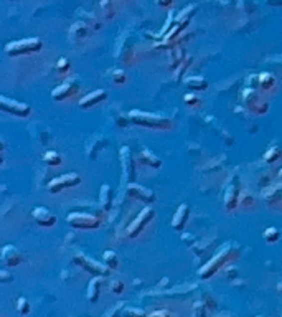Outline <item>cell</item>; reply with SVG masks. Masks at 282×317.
<instances>
[{
  "mask_svg": "<svg viewBox=\"0 0 282 317\" xmlns=\"http://www.w3.org/2000/svg\"><path fill=\"white\" fill-rule=\"evenodd\" d=\"M129 121L132 124H137L140 127L145 129H154V131H169V129L173 127L172 119L160 114H154V112H144V111H137L132 109L127 114Z\"/></svg>",
  "mask_w": 282,
  "mask_h": 317,
  "instance_id": "obj_1",
  "label": "cell"
},
{
  "mask_svg": "<svg viewBox=\"0 0 282 317\" xmlns=\"http://www.w3.org/2000/svg\"><path fill=\"white\" fill-rule=\"evenodd\" d=\"M238 256H240V251L235 248V245L223 246V248H221L218 253L211 258L207 265H203L202 268H200V278L208 279L211 276H215L216 273L221 270V268H223L225 265H228V263L233 261Z\"/></svg>",
  "mask_w": 282,
  "mask_h": 317,
  "instance_id": "obj_2",
  "label": "cell"
},
{
  "mask_svg": "<svg viewBox=\"0 0 282 317\" xmlns=\"http://www.w3.org/2000/svg\"><path fill=\"white\" fill-rule=\"evenodd\" d=\"M43 41L36 36L31 38H23V40H15L5 45V53L8 56H25V55H33V53L41 51Z\"/></svg>",
  "mask_w": 282,
  "mask_h": 317,
  "instance_id": "obj_3",
  "label": "cell"
},
{
  "mask_svg": "<svg viewBox=\"0 0 282 317\" xmlns=\"http://www.w3.org/2000/svg\"><path fill=\"white\" fill-rule=\"evenodd\" d=\"M73 263H74L76 266H79L83 271L89 273L91 276H102V278H106V276H109V273H111V270L106 265H101L99 261L91 260V258H88V256L83 255V253H76L73 256Z\"/></svg>",
  "mask_w": 282,
  "mask_h": 317,
  "instance_id": "obj_4",
  "label": "cell"
},
{
  "mask_svg": "<svg viewBox=\"0 0 282 317\" xmlns=\"http://www.w3.org/2000/svg\"><path fill=\"white\" fill-rule=\"evenodd\" d=\"M66 222L69 227L79 228V230H96L101 227V218L94 217L89 213H81V212H73L66 217Z\"/></svg>",
  "mask_w": 282,
  "mask_h": 317,
  "instance_id": "obj_5",
  "label": "cell"
},
{
  "mask_svg": "<svg viewBox=\"0 0 282 317\" xmlns=\"http://www.w3.org/2000/svg\"><path fill=\"white\" fill-rule=\"evenodd\" d=\"M154 217H155V212L152 210L150 205H145L142 210L139 212L137 217L134 218V222L129 225V228H127V236H129V238H132V240L137 238V236L145 230V227H147L152 220H154Z\"/></svg>",
  "mask_w": 282,
  "mask_h": 317,
  "instance_id": "obj_6",
  "label": "cell"
},
{
  "mask_svg": "<svg viewBox=\"0 0 282 317\" xmlns=\"http://www.w3.org/2000/svg\"><path fill=\"white\" fill-rule=\"evenodd\" d=\"M240 197H241L240 177L231 175L225 189V208L228 212H235L240 207Z\"/></svg>",
  "mask_w": 282,
  "mask_h": 317,
  "instance_id": "obj_7",
  "label": "cell"
},
{
  "mask_svg": "<svg viewBox=\"0 0 282 317\" xmlns=\"http://www.w3.org/2000/svg\"><path fill=\"white\" fill-rule=\"evenodd\" d=\"M81 184V177L78 174H64L55 177L53 180L48 182L46 189L50 193H59L64 189H73V187H78Z\"/></svg>",
  "mask_w": 282,
  "mask_h": 317,
  "instance_id": "obj_8",
  "label": "cell"
},
{
  "mask_svg": "<svg viewBox=\"0 0 282 317\" xmlns=\"http://www.w3.org/2000/svg\"><path fill=\"white\" fill-rule=\"evenodd\" d=\"M0 109L8 112V114H12V116L21 117V119H26V117L31 114V107L28 104L10 99L7 96H2V98H0Z\"/></svg>",
  "mask_w": 282,
  "mask_h": 317,
  "instance_id": "obj_9",
  "label": "cell"
},
{
  "mask_svg": "<svg viewBox=\"0 0 282 317\" xmlns=\"http://www.w3.org/2000/svg\"><path fill=\"white\" fill-rule=\"evenodd\" d=\"M243 99H245V104L248 109L258 116L266 114L269 109V104L266 103L264 99H261V96H259L254 89H246L245 94H243Z\"/></svg>",
  "mask_w": 282,
  "mask_h": 317,
  "instance_id": "obj_10",
  "label": "cell"
},
{
  "mask_svg": "<svg viewBox=\"0 0 282 317\" xmlns=\"http://www.w3.org/2000/svg\"><path fill=\"white\" fill-rule=\"evenodd\" d=\"M127 195L134 198V200L144 203V205H152L155 202V193L150 189H145V187L135 184V182L127 185Z\"/></svg>",
  "mask_w": 282,
  "mask_h": 317,
  "instance_id": "obj_11",
  "label": "cell"
},
{
  "mask_svg": "<svg viewBox=\"0 0 282 317\" xmlns=\"http://www.w3.org/2000/svg\"><path fill=\"white\" fill-rule=\"evenodd\" d=\"M121 165H122V174H124V184H132L135 179V165H134V157L131 149L124 146L121 149Z\"/></svg>",
  "mask_w": 282,
  "mask_h": 317,
  "instance_id": "obj_12",
  "label": "cell"
},
{
  "mask_svg": "<svg viewBox=\"0 0 282 317\" xmlns=\"http://www.w3.org/2000/svg\"><path fill=\"white\" fill-rule=\"evenodd\" d=\"M31 217H33L35 222L40 225V227H43V228L55 227L56 222H58L56 215L53 213L50 208H46V207H35L33 212H31Z\"/></svg>",
  "mask_w": 282,
  "mask_h": 317,
  "instance_id": "obj_13",
  "label": "cell"
},
{
  "mask_svg": "<svg viewBox=\"0 0 282 317\" xmlns=\"http://www.w3.org/2000/svg\"><path fill=\"white\" fill-rule=\"evenodd\" d=\"M0 256H2V261L7 266H18V265H21V263L25 261L23 255H21L13 245H5L2 248V253H0Z\"/></svg>",
  "mask_w": 282,
  "mask_h": 317,
  "instance_id": "obj_14",
  "label": "cell"
},
{
  "mask_svg": "<svg viewBox=\"0 0 282 317\" xmlns=\"http://www.w3.org/2000/svg\"><path fill=\"white\" fill-rule=\"evenodd\" d=\"M263 198L269 207L282 208V184L271 185L269 189L263 190Z\"/></svg>",
  "mask_w": 282,
  "mask_h": 317,
  "instance_id": "obj_15",
  "label": "cell"
},
{
  "mask_svg": "<svg viewBox=\"0 0 282 317\" xmlns=\"http://www.w3.org/2000/svg\"><path fill=\"white\" fill-rule=\"evenodd\" d=\"M79 86L76 84L74 81H66L63 84H59L58 88L53 89L51 93V98L55 101H64V99H69L71 96H74L76 93H78Z\"/></svg>",
  "mask_w": 282,
  "mask_h": 317,
  "instance_id": "obj_16",
  "label": "cell"
},
{
  "mask_svg": "<svg viewBox=\"0 0 282 317\" xmlns=\"http://www.w3.org/2000/svg\"><path fill=\"white\" fill-rule=\"evenodd\" d=\"M107 98L106 91L104 89H96V91H91L84 96V98L79 99V107L81 109H89V107L97 106L99 103H102Z\"/></svg>",
  "mask_w": 282,
  "mask_h": 317,
  "instance_id": "obj_17",
  "label": "cell"
},
{
  "mask_svg": "<svg viewBox=\"0 0 282 317\" xmlns=\"http://www.w3.org/2000/svg\"><path fill=\"white\" fill-rule=\"evenodd\" d=\"M188 217H190V207L187 203H182V205L177 208V212L172 218V228L177 230V232H182L188 222Z\"/></svg>",
  "mask_w": 282,
  "mask_h": 317,
  "instance_id": "obj_18",
  "label": "cell"
},
{
  "mask_svg": "<svg viewBox=\"0 0 282 317\" xmlns=\"http://www.w3.org/2000/svg\"><path fill=\"white\" fill-rule=\"evenodd\" d=\"M139 162L144 165H149L152 169H160L162 167V160L160 157H157L154 152H150L149 149H142L139 154Z\"/></svg>",
  "mask_w": 282,
  "mask_h": 317,
  "instance_id": "obj_19",
  "label": "cell"
},
{
  "mask_svg": "<svg viewBox=\"0 0 282 317\" xmlns=\"http://www.w3.org/2000/svg\"><path fill=\"white\" fill-rule=\"evenodd\" d=\"M101 286H102V276H93V279L88 284V301L91 304L97 303V299H99Z\"/></svg>",
  "mask_w": 282,
  "mask_h": 317,
  "instance_id": "obj_20",
  "label": "cell"
},
{
  "mask_svg": "<svg viewBox=\"0 0 282 317\" xmlns=\"http://www.w3.org/2000/svg\"><path fill=\"white\" fill-rule=\"evenodd\" d=\"M183 84H185V88H188L190 91H205L208 88V81L202 76H188L183 79Z\"/></svg>",
  "mask_w": 282,
  "mask_h": 317,
  "instance_id": "obj_21",
  "label": "cell"
},
{
  "mask_svg": "<svg viewBox=\"0 0 282 317\" xmlns=\"http://www.w3.org/2000/svg\"><path fill=\"white\" fill-rule=\"evenodd\" d=\"M99 205L102 208V212H109L112 207V189L107 184L101 187L99 192Z\"/></svg>",
  "mask_w": 282,
  "mask_h": 317,
  "instance_id": "obj_22",
  "label": "cell"
},
{
  "mask_svg": "<svg viewBox=\"0 0 282 317\" xmlns=\"http://www.w3.org/2000/svg\"><path fill=\"white\" fill-rule=\"evenodd\" d=\"M88 35H89V25L84 23V21H78V23H74L71 26V30H69V36H71L73 40H84Z\"/></svg>",
  "mask_w": 282,
  "mask_h": 317,
  "instance_id": "obj_23",
  "label": "cell"
},
{
  "mask_svg": "<svg viewBox=\"0 0 282 317\" xmlns=\"http://www.w3.org/2000/svg\"><path fill=\"white\" fill-rule=\"evenodd\" d=\"M258 83H259V86H261L264 91H269V89H273L276 86V76L273 73H268V71L259 73L258 74Z\"/></svg>",
  "mask_w": 282,
  "mask_h": 317,
  "instance_id": "obj_24",
  "label": "cell"
},
{
  "mask_svg": "<svg viewBox=\"0 0 282 317\" xmlns=\"http://www.w3.org/2000/svg\"><path fill=\"white\" fill-rule=\"evenodd\" d=\"M43 160H45L48 165H51V167H58V165L63 164L61 155H59L58 152H55V150H48V152H45Z\"/></svg>",
  "mask_w": 282,
  "mask_h": 317,
  "instance_id": "obj_25",
  "label": "cell"
},
{
  "mask_svg": "<svg viewBox=\"0 0 282 317\" xmlns=\"http://www.w3.org/2000/svg\"><path fill=\"white\" fill-rule=\"evenodd\" d=\"M102 261H104V265L109 268V270H117L119 268V258L114 251H104Z\"/></svg>",
  "mask_w": 282,
  "mask_h": 317,
  "instance_id": "obj_26",
  "label": "cell"
},
{
  "mask_svg": "<svg viewBox=\"0 0 282 317\" xmlns=\"http://www.w3.org/2000/svg\"><path fill=\"white\" fill-rule=\"evenodd\" d=\"M281 157H282V149L278 147V146L271 147L268 152L264 154V160L268 164H273V162H276V160H279Z\"/></svg>",
  "mask_w": 282,
  "mask_h": 317,
  "instance_id": "obj_27",
  "label": "cell"
},
{
  "mask_svg": "<svg viewBox=\"0 0 282 317\" xmlns=\"http://www.w3.org/2000/svg\"><path fill=\"white\" fill-rule=\"evenodd\" d=\"M281 238V233H279V230L278 228H268L264 232V240L268 241V243H278Z\"/></svg>",
  "mask_w": 282,
  "mask_h": 317,
  "instance_id": "obj_28",
  "label": "cell"
},
{
  "mask_svg": "<svg viewBox=\"0 0 282 317\" xmlns=\"http://www.w3.org/2000/svg\"><path fill=\"white\" fill-rule=\"evenodd\" d=\"M192 61H193V58L190 56V55H187V60H183V61L180 63V68H178L177 71H175V78H177V81H182V74H183V71H187L188 66H190V64H192Z\"/></svg>",
  "mask_w": 282,
  "mask_h": 317,
  "instance_id": "obj_29",
  "label": "cell"
},
{
  "mask_svg": "<svg viewBox=\"0 0 282 317\" xmlns=\"http://www.w3.org/2000/svg\"><path fill=\"white\" fill-rule=\"evenodd\" d=\"M127 81V76H126V71L124 69H114L112 71V83L114 84H124Z\"/></svg>",
  "mask_w": 282,
  "mask_h": 317,
  "instance_id": "obj_30",
  "label": "cell"
},
{
  "mask_svg": "<svg viewBox=\"0 0 282 317\" xmlns=\"http://www.w3.org/2000/svg\"><path fill=\"white\" fill-rule=\"evenodd\" d=\"M122 317H149V316L139 308H126L122 313Z\"/></svg>",
  "mask_w": 282,
  "mask_h": 317,
  "instance_id": "obj_31",
  "label": "cell"
},
{
  "mask_svg": "<svg viewBox=\"0 0 282 317\" xmlns=\"http://www.w3.org/2000/svg\"><path fill=\"white\" fill-rule=\"evenodd\" d=\"M17 309H18V314L20 316L30 314V303L25 298H18V301H17Z\"/></svg>",
  "mask_w": 282,
  "mask_h": 317,
  "instance_id": "obj_32",
  "label": "cell"
},
{
  "mask_svg": "<svg viewBox=\"0 0 282 317\" xmlns=\"http://www.w3.org/2000/svg\"><path fill=\"white\" fill-rule=\"evenodd\" d=\"M254 205V200H253V195H249L248 192H243L241 197H240V207H253Z\"/></svg>",
  "mask_w": 282,
  "mask_h": 317,
  "instance_id": "obj_33",
  "label": "cell"
},
{
  "mask_svg": "<svg viewBox=\"0 0 282 317\" xmlns=\"http://www.w3.org/2000/svg\"><path fill=\"white\" fill-rule=\"evenodd\" d=\"M56 71L59 74H64L69 71V61L66 60V58H59L58 63H56Z\"/></svg>",
  "mask_w": 282,
  "mask_h": 317,
  "instance_id": "obj_34",
  "label": "cell"
},
{
  "mask_svg": "<svg viewBox=\"0 0 282 317\" xmlns=\"http://www.w3.org/2000/svg\"><path fill=\"white\" fill-rule=\"evenodd\" d=\"M193 314H195V317H207V306L203 303H195Z\"/></svg>",
  "mask_w": 282,
  "mask_h": 317,
  "instance_id": "obj_35",
  "label": "cell"
},
{
  "mask_svg": "<svg viewBox=\"0 0 282 317\" xmlns=\"http://www.w3.org/2000/svg\"><path fill=\"white\" fill-rule=\"evenodd\" d=\"M109 291L114 294H122L124 293V283L119 281V279H114V281L109 284Z\"/></svg>",
  "mask_w": 282,
  "mask_h": 317,
  "instance_id": "obj_36",
  "label": "cell"
},
{
  "mask_svg": "<svg viewBox=\"0 0 282 317\" xmlns=\"http://www.w3.org/2000/svg\"><path fill=\"white\" fill-rule=\"evenodd\" d=\"M183 101H185V104L187 106H190V107H197V106H200L202 104V101L198 99V96H195V94H187L185 98H183Z\"/></svg>",
  "mask_w": 282,
  "mask_h": 317,
  "instance_id": "obj_37",
  "label": "cell"
},
{
  "mask_svg": "<svg viewBox=\"0 0 282 317\" xmlns=\"http://www.w3.org/2000/svg\"><path fill=\"white\" fill-rule=\"evenodd\" d=\"M101 8L107 12V18H112L114 17V7H112V2L111 0H102L101 2Z\"/></svg>",
  "mask_w": 282,
  "mask_h": 317,
  "instance_id": "obj_38",
  "label": "cell"
},
{
  "mask_svg": "<svg viewBox=\"0 0 282 317\" xmlns=\"http://www.w3.org/2000/svg\"><path fill=\"white\" fill-rule=\"evenodd\" d=\"M124 304H126V303H119V304L116 306V308H114L106 317H121L122 313H124V309H126V306H124Z\"/></svg>",
  "mask_w": 282,
  "mask_h": 317,
  "instance_id": "obj_39",
  "label": "cell"
},
{
  "mask_svg": "<svg viewBox=\"0 0 282 317\" xmlns=\"http://www.w3.org/2000/svg\"><path fill=\"white\" fill-rule=\"evenodd\" d=\"M149 317H172L170 314V311H167V309H160V311H154Z\"/></svg>",
  "mask_w": 282,
  "mask_h": 317,
  "instance_id": "obj_40",
  "label": "cell"
},
{
  "mask_svg": "<svg viewBox=\"0 0 282 317\" xmlns=\"http://www.w3.org/2000/svg\"><path fill=\"white\" fill-rule=\"evenodd\" d=\"M12 279H13V276L10 275V273H7L5 270L0 271V281H2V283H10Z\"/></svg>",
  "mask_w": 282,
  "mask_h": 317,
  "instance_id": "obj_41",
  "label": "cell"
},
{
  "mask_svg": "<svg viewBox=\"0 0 282 317\" xmlns=\"http://www.w3.org/2000/svg\"><path fill=\"white\" fill-rule=\"evenodd\" d=\"M173 2H175V0H157L159 7H162V8H169V7H172Z\"/></svg>",
  "mask_w": 282,
  "mask_h": 317,
  "instance_id": "obj_42",
  "label": "cell"
},
{
  "mask_svg": "<svg viewBox=\"0 0 282 317\" xmlns=\"http://www.w3.org/2000/svg\"><path fill=\"white\" fill-rule=\"evenodd\" d=\"M271 7H282V0H264Z\"/></svg>",
  "mask_w": 282,
  "mask_h": 317,
  "instance_id": "obj_43",
  "label": "cell"
},
{
  "mask_svg": "<svg viewBox=\"0 0 282 317\" xmlns=\"http://www.w3.org/2000/svg\"><path fill=\"white\" fill-rule=\"evenodd\" d=\"M279 175H281V179H282V169L279 170Z\"/></svg>",
  "mask_w": 282,
  "mask_h": 317,
  "instance_id": "obj_44",
  "label": "cell"
},
{
  "mask_svg": "<svg viewBox=\"0 0 282 317\" xmlns=\"http://www.w3.org/2000/svg\"><path fill=\"white\" fill-rule=\"evenodd\" d=\"M256 317H263V316H256Z\"/></svg>",
  "mask_w": 282,
  "mask_h": 317,
  "instance_id": "obj_45",
  "label": "cell"
}]
</instances>
